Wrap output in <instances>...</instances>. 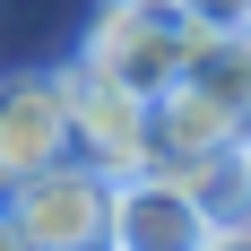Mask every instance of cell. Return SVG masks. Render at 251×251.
<instances>
[{"instance_id":"13","label":"cell","mask_w":251,"mask_h":251,"mask_svg":"<svg viewBox=\"0 0 251 251\" xmlns=\"http://www.w3.org/2000/svg\"><path fill=\"white\" fill-rule=\"evenodd\" d=\"M139 9H174V0H139Z\"/></svg>"},{"instance_id":"2","label":"cell","mask_w":251,"mask_h":251,"mask_svg":"<svg viewBox=\"0 0 251 251\" xmlns=\"http://www.w3.org/2000/svg\"><path fill=\"white\" fill-rule=\"evenodd\" d=\"M191 52H200V26L182 18V9H139V0H104L96 35H87V70L130 87V96H165L182 70H191Z\"/></svg>"},{"instance_id":"11","label":"cell","mask_w":251,"mask_h":251,"mask_svg":"<svg viewBox=\"0 0 251 251\" xmlns=\"http://www.w3.org/2000/svg\"><path fill=\"white\" fill-rule=\"evenodd\" d=\"M0 251H26V243H18V226H9V217H0Z\"/></svg>"},{"instance_id":"3","label":"cell","mask_w":251,"mask_h":251,"mask_svg":"<svg viewBox=\"0 0 251 251\" xmlns=\"http://www.w3.org/2000/svg\"><path fill=\"white\" fill-rule=\"evenodd\" d=\"M61 96H70V156L78 165H96V174H113V182L148 165V96L96 78L87 61L61 70Z\"/></svg>"},{"instance_id":"6","label":"cell","mask_w":251,"mask_h":251,"mask_svg":"<svg viewBox=\"0 0 251 251\" xmlns=\"http://www.w3.org/2000/svg\"><path fill=\"white\" fill-rule=\"evenodd\" d=\"M234 139H243V113L217 104L208 87H191V78L148 96V165H200V156H226Z\"/></svg>"},{"instance_id":"7","label":"cell","mask_w":251,"mask_h":251,"mask_svg":"<svg viewBox=\"0 0 251 251\" xmlns=\"http://www.w3.org/2000/svg\"><path fill=\"white\" fill-rule=\"evenodd\" d=\"M191 87H208L217 104H234L251 122V26H234V35H200V52H191Z\"/></svg>"},{"instance_id":"4","label":"cell","mask_w":251,"mask_h":251,"mask_svg":"<svg viewBox=\"0 0 251 251\" xmlns=\"http://www.w3.org/2000/svg\"><path fill=\"white\" fill-rule=\"evenodd\" d=\"M208 234L217 226L174 165H139L113 182V251H200Z\"/></svg>"},{"instance_id":"9","label":"cell","mask_w":251,"mask_h":251,"mask_svg":"<svg viewBox=\"0 0 251 251\" xmlns=\"http://www.w3.org/2000/svg\"><path fill=\"white\" fill-rule=\"evenodd\" d=\"M174 9L200 26V35H234V26H251V0H174Z\"/></svg>"},{"instance_id":"5","label":"cell","mask_w":251,"mask_h":251,"mask_svg":"<svg viewBox=\"0 0 251 251\" xmlns=\"http://www.w3.org/2000/svg\"><path fill=\"white\" fill-rule=\"evenodd\" d=\"M70 156V96L52 70H18L0 78V191L26 174H44Z\"/></svg>"},{"instance_id":"8","label":"cell","mask_w":251,"mask_h":251,"mask_svg":"<svg viewBox=\"0 0 251 251\" xmlns=\"http://www.w3.org/2000/svg\"><path fill=\"white\" fill-rule=\"evenodd\" d=\"M182 182H191V200L208 208V226H251V174H243V156H200V165H174Z\"/></svg>"},{"instance_id":"1","label":"cell","mask_w":251,"mask_h":251,"mask_svg":"<svg viewBox=\"0 0 251 251\" xmlns=\"http://www.w3.org/2000/svg\"><path fill=\"white\" fill-rule=\"evenodd\" d=\"M0 200H9L0 217L18 226L26 251H113V174L78 165V156L9 182Z\"/></svg>"},{"instance_id":"10","label":"cell","mask_w":251,"mask_h":251,"mask_svg":"<svg viewBox=\"0 0 251 251\" xmlns=\"http://www.w3.org/2000/svg\"><path fill=\"white\" fill-rule=\"evenodd\" d=\"M200 251H251V226H217V234H208Z\"/></svg>"},{"instance_id":"12","label":"cell","mask_w":251,"mask_h":251,"mask_svg":"<svg viewBox=\"0 0 251 251\" xmlns=\"http://www.w3.org/2000/svg\"><path fill=\"white\" fill-rule=\"evenodd\" d=\"M234 156H243V174H251V122H243V139H234Z\"/></svg>"}]
</instances>
